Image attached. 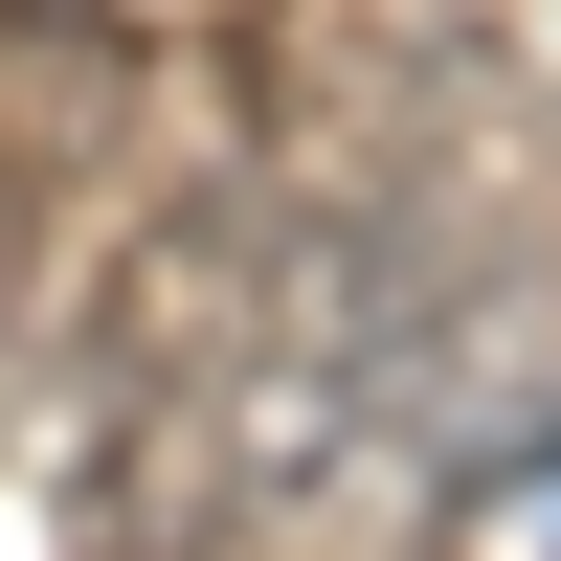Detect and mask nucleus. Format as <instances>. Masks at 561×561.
<instances>
[{"label":"nucleus","mask_w":561,"mask_h":561,"mask_svg":"<svg viewBox=\"0 0 561 561\" xmlns=\"http://www.w3.org/2000/svg\"><path fill=\"white\" fill-rule=\"evenodd\" d=\"M135 113H158V45L113 0H0V180L23 203H90L135 158Z\"/></svg>","instance_id":"1"},{"label":"nucleus","mask_w":561,"mask_h":561,"mask_svg":"<svg viewBox=\"0 0 561 561\" xmlns=\"http://www.w3.org/2000/svg\"><path fill=\"white\" fill-rule=\"evenodd\" d=\"M427 561H561V427H517V449H472V472L427 494Z\"/></svg>","instance_id":"2"}]
</instances>
